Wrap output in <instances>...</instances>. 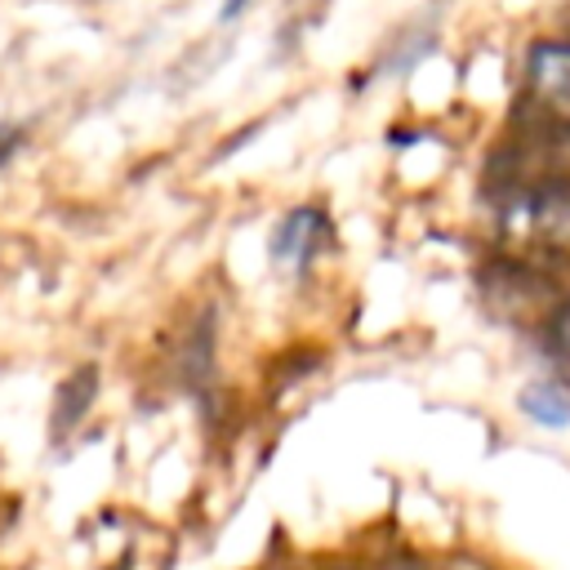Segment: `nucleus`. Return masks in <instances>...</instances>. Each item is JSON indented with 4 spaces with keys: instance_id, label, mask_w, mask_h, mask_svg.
<instances>
[{
    "instance_id": "nucleus-1",
    "label": "nucleus",
    "mask_w": 570,
    "mask_h": 570,
    "mask_svg": "<svg viewBox=\"0 0 570 570\" xmlns=\"http://www.w3.org/2000/svg\"><path fill=\"white\" fill-rule=\"evenodd\" d=\"M325 245V214L312 205H298L281 218L276 236H272V263L281 272H303Z\"/></svg>"
},
{
    "instance_id": "nucleus-2",
    "label": "nucleus",
    "mask_w": 570,
    "mask_h": 570,
    "mask_svg": "<svg viewBox=\"0 0 570 570\" xmlns=\"http://www.w3.org/2000/svg\"><path fill=\"white\" fill-rule=\"evenodd\" d=\"M530 80L539 89L543 102H552L557 111L570 116V49L566 45H543L530 58Z\"/></svg>"
},
{
    "instance_id": "nucleus-3",
    "label": "nucleus",
    "mask_w": 570,
    "mask_h": 570,
    "mask_svg": "<svg viewBox=\"0 0 570 570\" xmlns=\"http://www.w3.org/2000/svg\"><path fill=\"white\" fill-rule=\"evenodd\" d=\"M521 410L539 428H570V387H561V383H530L521 392Z\"/></svg>"
},
{
    "instance_id": "nucleus-4",
    "label": "nucleus",
    "mask_w": 570,
    "mask_h": 570,
    "mask_svg": "<svg viewBox=\"0 0 570 570\" xmlns=\"http://www.w3.org/2000/svg\"><path fill=\"white\" fill-rule=\"evenodd\" d=\"M22 138H27V129H22V125H0V165H9V160H13V151L22 147Z\"/></svg>"
},
{
    "instance_id": "nucleus-5",
    "label": "nucleus",
    "mask_w": 570,
    "mask_h": 570,
    "mask_svg": "<svg viewBox=\"0 0 570 570\" xmlns=\"http://www.w3.org/2000/svg\"><path fill=\"white\" fill-rule=\"evenodd\" d=\"M552 338H557V347L570 356V307L557 316V325H552Z\"/></svg>"
},
{
    "instance_id": "nucleus-6",
    "label": "nucleus",
    "mask_w": 570,
    "mask_h": 570,
    "mask_svg": "<svg viewBox=\"0 0 570 570\" xmlns=\"http://www.w3.org/2000/svg\"><path fill=\"white\" fill-rule=\"evenodd\" d=\"M249 4H254V0H223V4H218V22H236Z\"/></svg>"
},
{
    "instance_id": "nucleus-7",
    "label": "nucleus",
    "mask_w": 570,
    "mask_h": 570,
    "mask_svg": "<svg viewBox=\"0 0 570 570\" xmlns=\"http://www.w3.org/2000/svg\"><path fill=\"white\" fill-rule=\"evenodd\" d=\"M548 232H557L561 240H570V209H552L548 214Z\"/></svg>"
},
{
    "instance_id": "nucleus-8",
    "label": "nucleus",
    "mask_w": 570,
    "mask_h": 570,
    "mask_svg": "<svg viewBox=\"0 0 570 570\" xmlns=\"http://www.w3.org/2000/svg\"><path fill=\"white\" fill-rule=\"evenodd\" d=\"M387 570H410V566H387Z\"/></svg>"
}]
</instances>
